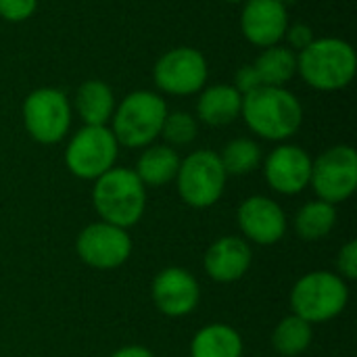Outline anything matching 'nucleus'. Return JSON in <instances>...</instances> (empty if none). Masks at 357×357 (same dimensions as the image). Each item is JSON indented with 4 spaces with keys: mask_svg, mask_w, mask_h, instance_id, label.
<instances>
[{
    "mask_svg": "<svg viewBox=\"0 0 357 357\" xmlns=\"http://www.w3.org/2000/svg\"><path fill=\"white\" fill-rule=\"evenodd\" d=\"M349 301L347 282L333 272H310L301 276L291 291L293 314L310 324L335 320Z\"/></svg>",
    "mask_w": 357,
    "mask_h": 357,
    "instance_id": "5",
    "label": "nucleus"
},
{
    "mask_svg": "<svg viewBox=\"0 0 357 357\" xmlns=\"http://www.w3.org/2000/svg\"><path fill=\"white\" fill-rule=\"evenodd\" d=\"M241 117L255 136L282 142L299 132L303 123V105L287 88L259 86L243 96Z\"/></svg>",
    "mask_w": 357,
    "mask_h": 357,
    "instance_id": "1",
    "label": "nucleus"
},
{
    "mask_svg": "<svg viewBox=\"0 0 357 357\" xmlns=\"http://www.w3.org/2000/svg\"><path fill=\"white\" fill-rule=\"evenodd\" d=\"M310 186L320 201L331 205L347 201L357 188V153L349 144H337L312 161Z\"/></svg>",
    "mask_w": 357,
    "mask_h": 357,
    "instance_id": "10",
    "label": "nucleus"
},
{
    "mask_svg": "<svg viewBox=\"0 0 357 357\" xmlns=\"http://www.w3.org/2000/svg\"><path fill=\"white\" fill-rule=\"evenodd\" d=\"M357 71L356 48L341 38H314L310 46L297 52V73L320 92L347 88Z\"/></svg>",
    "mask_w": 357,
    "mask_h": 357,
    "instance_id": "2",
    "label": "nucleus"
},
{
    "mask_svg": "<svg viewBox=\"0 0 357 357\" xmlns=\"http://www.w3.org/2000/svg\"><path fill=\"white\" fill-rule=\"evenodd\" d=\"M190 357H243V339L228 324H207L190 341Z\"/></svg>",
    "mask_w": 357,
    "mask_h": 357,
    "instance_id": "20",
    "label": "nucleus"
},
{
    "mask_svg": "<svg viewBox=\"0 0 357 357\" xmlns=\"http://www.w3.org/2000/svg\"><path fill=\"white\" fill-rule=\"evenodd\" d=\"M38 8V0H0V19L8 23L27 21Z\"/></svg>",
    "mask_w": 357,
    "mask_h": 357,
    "instance_id": "26",
    "label": "nucleus"
},
{
    "mask_svg": "<svg viewBox=\"0 0 357 357\" xmlns=\"http://www.w3.org/2000/svg\"><path fill=\"white\" fill-rule=\"evenodd\" d=\"M278 2H280V4H284V6L289 8L291 4H295V2H299V0H278Z\"/></svg>",
    "mask_w": 357,
    "mask_h": 357,
    "instance_id": "31",
    "label": "nucleus"
},
{
    "mask_svg": "<svg viewBox=\"0 0 357 357\" xmlns=\"http://www.w3.org/2000/svg\"><path fill=\"white\" fill-rule=\"evenodd\" d=\"M111 357H155L153 351H149L146 347H140V345H128V347H121L117 349Z\"/></svg>",
    "mask_w": 357,
    "mask_h": 357,
    "instance_id": "30",
    "label": "nucleus"
},
{
    "mask_svg": "<svg viewBox=\"0 0 357 357\" xmlns=\"http://www.w3.org/2000/svg\"><path fill=\"white\" fill-rule=\"evenodd\" d=\"M337 224V207L326 201H310L295 215V232L301 241L314 243L331 234Z\"/></svg>",
    "mask_w": 357,
    "mask_h": 357,
    "instance_id": "22",
    "label": "nucleus"
},
{
    "mask_svg": "<svg viewBox=\"0 0 357 357\" xmlns=\"http://www.w3.org/2000/svg\"><path fill=\"white\" fill-rule=\"evenodd\" d=\"M151 297L161 314L182 318L197 310L201 301V287L188 270L165 268L153 278Z\"/></svg>",
    "mask_w": 357,
    "mask_h": 357,
    "instance_id": "14",
    "label": "nucleus"
},
{
    "mask_svg": "<svg viewBox=\"0 0 357 357\" xmlns=\"http://www.w3.org/2000/svg\"><path fill=\"white\" fill-rule=\"evenodd\" d=\"M253 261V251L249 243L241 236L218 238L203 257V268L207 276L215 282H236L241 280Z\"/></svg>",
    "mask_w": 357,
    "mask_h": 357,
    "instance_id": "16",
    "label": "nucleus"
},
{
    "mask_svg": "<svg viewBox=\"0 0 357 357\" xmlns=\"http://www.w3.org/2000/svg\"><path fill=\"white\" fill-rule=\"evenodd\" d=\"M289 8L278 0H245L241 10V31L257 48L280 44L289 29Z\"/></svg>",
    "mask_w": 357,
    "mask_h": 357,
    "instance_id": "15",
    "label": "nucleus"
},
{
    "mask_svg": "<svg viewBox=\"0 0 357 357\" xmlns=\"http://www.w3.org/2000/svg\"><path fill=\"white\" fill-rule=\"evenodd\" d=\"M197 134H199V121L195 115H190L186 111L167 113L163 128H161V136H163L165 144H169L174 149L195 142Z\"/></svg>",
    "mask_w": 357,
    "mask_h": 357,
    "instance_id": "25",
    "label": "nucleus"
},
{
    "mask_svg": "<svg viewBox=\"0 0 357 357\" xmlns=\"http://www.w3.org/2000/svg\"><path fill=\"white\" fill-rule=\"evenodd\" d=\"M119 142L109 126H84L65 146V167L79 180H96L115 167Z\"/></svg>",
    "mask_w": 357,
    "mask_h": 357,
    "instance_id": "8",
    "label": "nucleus"
},
{
    "mask_svg": "<svg viewBox=\"0 0 357 357\" xmlns=\"http://www.w3.org/2000/svg\"><path fill=\"white\" fill-rule=\"evenodd\" d=\"M209 65L201 50L176 46L161 54L153 67V82L159 92L169 96L199 94L207 86Z\"/></svg>",
    "mask_w": 357,
    "mask_h": 357,
    "instance_id": "9",
    "label": "nucleus"
},
{
    "mask_svg": "<svg viewBox=\"0 0 357 357\" xmlns=\"http://www.w3.org/2000/svg\"><path fill=\"white\" fill-rule=\"evenodd\" d=\"M115 94L102 79H86L73 96V109L84 126H107L115 111Z\"/></svg>",
    "mask_w": 357,
    "mask_h": 357,
    "instance_id": "18",
    "label": "nucleus"
},
{
    "mask_svg": "<svg viewBox=\"0 0 357 357\" xmlns=\"http://www.w3.org/2000/svg\"><path fill=\"white\" fill-rule=\"evenodd\" d=\"M75 251L79 259L90 268L115 270L130 259L132 238L128 230L119 226L107 222H94L77 234Z\"/></svg>",
    "mask_w": 357,
    "mask_h": 357,
    "instance_id": "11",
    "label": "nucleus"
},
{
    "mask_svg": "<svg viewBox=\"0 0 357 357\" xmlns=\"http://www.w3.org/2000/svg\"><path fill=\"white\" fill-rule=\"evenodd\" d=\"M92 203L100 222L123 230L136 226L146 209V186L130 167H111L94 180Z\"/></svg>",
    "mask_w": 357,
    "mask_h": 357,
    "instance_id": "3",
    "label": "nucleus"
},
{
    "mask_svg": "<svg viewBox=\"0 0 357 357\" xmlns=\"http://www.w3.org/2000/svg\"><path fill=\"white\" fill-rule=\"evenodd\" d=\"M180 167V155L169 144L146 146L136 161V176L144 186H165L176 180Z\"/></svg>",
    "mask_w": 357,
    "mask_h": 357,
    "instance_id": "19",
    "label": "nucleus"
},
{
    "mask_svg": "<svg viewBox=\"0 0 357 357\" xmlns=\"http://www.w3.org/2000/svg\"><path fill=\"white\" fill-rule=\"evenodd\" d=\"M169 109L165 98L153 90H134L119 105L111 117V132L119 146L146 149L161 136L163 121Z\"/></svg>",
    "mask_w": 357,
    "mask_h": 357,
    "instance_id": "4",
    "label": "nucleus"
},
{
    "mask_svg": "<svg viewBox=\"0 0 357 357\" xmlns=\"http://www.w3.org/2000/svg\"><path fill=\"white\" fill-rule=\"evenodd\" d=\"M243 109V94L232 84H213L205 86L199 92L197 100V117L199 121L222 128L241 117Z\"/></svg>",
    "mask_w": 357,
    "mask_h": 357,
    "instance_id": "17",
    "label": "nucleus"
},
{
    "mask_svg": "<svg viewBox=\"0 0 357 357\" xmlns=\"http://www.w3.org/2000/svg\"><path fill=\"white\" fill-rule=\"evenodd\" d=\"M312 339H314L312 324L295 314L282 318L272 333L274 349L284 357L301 356L312 345Z\"/></svg>",
    "mask_w": 357,
    "mask_h": 357,
    "instance_id": "23",
    "label": "nucleus"
},
{
    "mask_svg": "<svg viewBox=\"0 0 357 357\" xmlns=\"http://www.w3.org/2000/svg\"><path fill=\"white\" fill-rule=\"evenodd\" d=\"M224 2H230V4H241V2H245V0H224Z\"/></svg>",
    "mask_w": 357,
    "mask_h": 357,
    "instance_id": "32",
    "label": "nucleus"
},
{
    "mask_svg": "<svg viewBox=\"0 0 357 357\" xmlns=\"http://www.w3.org/2000/svg\"><path fill=\"white\" fill-rule=\"evenodd\" d=\"M253 67L261 79V86H278L287 88V84L297 75V52L289 46L274 44L261 48Z\"/></svg>",
    "mask_w": 357,
    "mask_h": 357,
    "instance_id": "21",
    "label": "nucleus"
},
{
    "mask_svg": "<svg viewBox=\"0 0 357 357\" xmlns=\"http://www.w3.org/2000/svg\"><path fill=\"white\" fill-rule=\"evenodd\" d=\"M312 157L297 144H278L264 159V176L278 195H299L310 186Z\"/></svg>",
    "mask_w": 357,
    "mask_h": 357,
    "instance_id": "12",
    "label": "nucleus"
},
{
    "mask_svg": "<svg viewBox=\"0 0 357 357\" xmlns=\"http://www.w3.org/2000/svg\"><path fill=\"white\" fill-rule=\"evenodd\" d=\"M21 117L27 134L38 144H56L71 130L73 107L63 90L46 86L27 94L21 107Z\"/></svg>",
    "mask_w": 357,
    "mask_h": 357,
    "instance_id": "7",
    "label": "nucleus"
},
{
    "mask_svg": "<svg viewBox=\"0 0 357 357\" xmlns=\"http://www.w3.org/2000/svg\"><path fill=\"white\" fill-rule=\"evenodd\" d=\"M236 222L245 238L261 247L276 245L287 234V215L270 197L253 195L245 199L238 205Z\"/></svg>",
    "mask_w": 357,
    "mask_h": 357,
    "instance_id": "13",
    "label": "nucleus"
},
{
    "mask_svg": "<svg viewBox=\"0 0 357 357\" xmlns=\"http://www.w3.org/2000/svg\"><path fill=\"white\" fill-rule=\"evenodd\" d=\"M284 40L289 42L291 50L299 52V50H303L305 46H310L314 42V31L305 23H293V25H289V29L284 33Z\"/></svg>",
    "mask_w": 357,
    "mask_h": 357,
    "instance_id": "28",
    "label": "nucleus"
},
{
    "mask_svg": "<svg viewBox=\"0 0 357 357\" xmlns=\"http://www.w3.org/2000/svg\"><path fill=\"white\" fill-rule=\"evenodd\" d=\"M232 86H234L243 96L249 94V92H253V90H257V88L261 86V79H259V75H257L253 63L241 67V69L234 73V84H232Z\"/></svg>",
    "mask_w": 357,
    "mask_h": 357,
    "instance_id": "29",
    "label": "nucleus"
},
{
    "mask_svg": "<svg viewBox=\"0 0 357 357\" xmlns=\"http://www.w3.org/2000/svg\"><path fill=\"white\" fill-rule=\"evenodd\" d=\"M220 155V161L228 176H247L261 165V146L251 138L230 140Z\"/></svg>",
    "mask_w": 357,
    "mask_h": 357,
    "instance_id": "24",
    "label": "nucleus"
},
{
    "mask_svg": "<svg viewBox=\"0 0 357 357\" xmlns=\"http://www.w3.org/2000/svg\"><path fill=\"white\" fill-rule=\"evenodd\" d=\"M228 174L220 161V155L209 149L192 151L188 157L180 159L176 174V186L180 199L195 207L207 209L215 205L226 188Z\"/></svg>",
    "mask_w": 357,
    "mask_h": 357,
    "instance_id": "6",
    "label": "nucleus"
},
{
    "mask_svg": "<svg viewBox=\"0 0 357 357\" xmlns=\"http://www.w3.org/2000/svg\"><path fill=\"white\" fill-rule=\"evenodd\" d=\"M337 270L343 280H356L357 278V243L349 241L341 247L337 255Z\"/></svg>",
    "mask_w": 357,
    "mask_h": 357,
    "instance_id": "27",
    "label": "nucleus"
}]
</instances>
